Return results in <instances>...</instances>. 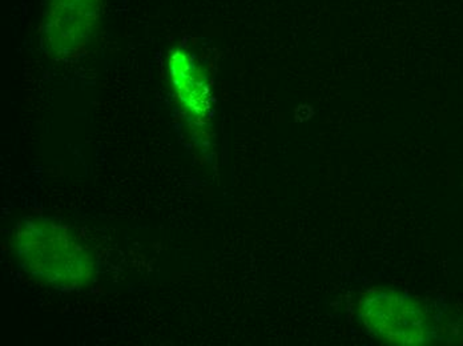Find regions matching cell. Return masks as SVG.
Segmentation results:
<instances>
[{
    "mask_svg": "<svg viewBox=\"0 0 463 346\" xmlns=\"http://www.w3.org/2000/svg\"><path fill=\"white\" fill-rule=\"evenodd\" d=\"M24 266L48 283L75 286L91 275V260L69 233L50 223L33 221L18 235Z\"/></svg>",
    "mask_w": 463,
    "mask_h": 346,
    "instance_id": "1",
    "label": "cell"
},
{
    "mask_svg": "<svg viewBox=\"0 0 463 346\" xmlns=\"http://www.w3.org/2000/svg\"><path fill=\"white\" fill-rule=\"evenodd\" d=\"M106 0H44L42 41L56 58L79 56L98 33Z\"/></svg>",
    "mask_w": 463,
    "mask_h": 346,
    "instance_id": "3",
    "label": "cell"
},
{
    "mask_svg": "<svg viewBox=\"0 0 463 346\" xmlns=\"http://www.w3.org/2000/svg\"><path fill=\"white\" fill-rule=\"evenodd\" d=\"M171 74L183 106L194 112L196 119L197 117L199 119L204 117L209 108L207 83L200 76L189 55L179 51L172 55Z\"/></svg>",
    "mask_w": 463,
    "mask_h": 346,
    "instance_id": "4",
    "label": "cell"
},
{
    "mask_svg": "<svg viewBox=\"0 0 463 346\" xmlns=\"http://www.w3.org/2000/svg\"><path fill=\"white\" fill-rule=\"evenodd\" d=\"M360 316L366 328L388 344H430L437 331L430 311L417 298L401 292H366L361 298Z\"/></svg>",
    "mask_w": 463,
    "mask_h": 346,
    "instance_id": "2",
    "label": "cell"
}]
</instances>
